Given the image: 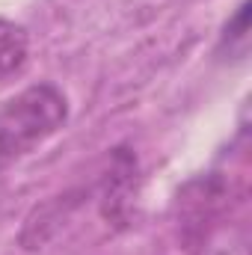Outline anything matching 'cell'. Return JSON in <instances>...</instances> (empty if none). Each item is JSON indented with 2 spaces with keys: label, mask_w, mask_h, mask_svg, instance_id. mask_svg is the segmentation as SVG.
<instances>
[{
  "label": "cell",
  "mask_w": 252,
  "mask_h": 255,
  "mask_svg": "<svg viewBox=\"0 0 252 255\" xmlns=\"http://www.w3.org/2000/svg\"><path fill=\"white\" fill-rule=\"evenodd\" d=\"M68 119V101L54 83H36L0 104V163L15 160L48 136H54Z\"/></svg>",
  "instance_id": "obj_1"
},
{
  "label": "cell",
  "mask_w": 252,
  "mask_h": 255,
  "mask_svg": "<svg viewBox=\"0 0 252 255\" xmlns=\"http://www.w3.org/2000/svg\"><path fill=\"white\" fill-rule=\"evenodd\" d=\"M30 54V36L15 21H0V83L18 74Z\"/></svg>",
  "instance_id": "obj_2"
},
{
  "label": "cell",
  "mask_w": 252,
  "mask_h": 255,
  "mask_svg": "<svg viewBox=\"0 0 252 255\" xmlns=\"http://www.w3.org/2000/svg\"><path fill=\"white\" fill-rule=\"evenodd\" d=\"M232 42H238V57H244L247 45H250V3H241V9L235 12V18L226 24L223 39H220V51L232 48Z\"/></svg>",
  "instance_id": "obj_3"
}]
</instances>
